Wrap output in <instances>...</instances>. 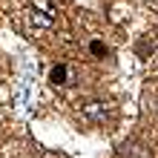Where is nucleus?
<instances>
[{
    "instance_id": "1",
    "label": "nucleus",
    "mask_w": 158,
    "mask_h": 158,
    "mask_svg": "<svg viewBox=\"0 0 158 158\" xmlns=\"http://www.w3.org/2000/svg\"><path fill=\"white\" fill-rule=\"evenodd\" d=\"M52 20H55V3L52 0H35L29 9V26L38 32V29L52 26Z\"/></svg>"
},
{
    "instance_id": "2",
    "label": "nucleus",
    "mask_w": 158,
    "mask_h": 158,
    "mask_svg": "<svg viewBox=\"0 0 158 158\" xmlns=\"http://www.w3.org/2000/svg\"><path fill=\"white\" fill-rule=\"evenodd\" d=\"M49 81L55 83V86H63V83H69V66H66V63H58V66H52Z\"/></svg>"
},
{
    "instance_id": "3",
    "label": "nucleus",
    "mask_w": 158,
    "mask_h": 158,
    "mask_svg": "<svg viewBox=\"0 0 158 158\" xmlns=\"http://www.w3.org/2000/svg\"><path fill=\"white\" fill-rule=\"evenodd\" d=\"M83 115L101 124V121L106 118V109H104V104H101V101H92V104H86V106H83Z\"/></svg>"
},
{
    "instance_id": "4",
    "label": "nucleus",
    "mask_w": 158,
    "mask_h": 158,
    "mask_svg": "<svg viewBox=\"0 0 158 158\" xmlns=\"http://www.w3.org/2000/svg\"><path fill=\"white\" fill-rule=\"evenodd\" d=\"M89 52H92V55H98V58H101V55H106V46L101 43V40H92V43H89Z\"/></svg>"
}]
</instances>
